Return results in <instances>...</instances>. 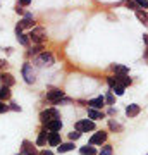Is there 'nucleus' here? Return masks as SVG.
<instances>
[{"mask_svg": "<svg viewBox=\"0 0 148 155\" xmlns=\"http://www.w3.org/2000/svg\"><path fill=\"white\" fill-rule=\"evenodd\" d=\"M62 143L61 131H48V138H47V147L50 148H57Z\"/></svg>", "mask_w": 148, "mask_h": 155, "instance_id": "nucleus-11", "label": "nucleus"}, {"mask_svg": "<svg viewBox=\"0 0 148 155\" xmlns=\"http://www.w3.org/2000/svg\"><path fill=\"white\" fill-rule=\"evenodd\" d=\"M31 4H33V0H17V5L24 7V9H26V7H29Z\"/></svg>", "mask_w": 148, "mask_h": 155, "instance_id": "nucleus-33", "label": "nucleus"}, {"mask_svg": "<svg viewBox=\"0 0 148 155\" xmlns=\"http://www.w3.org/2000/svg\"><path fill=\"white\" fill-rule=\"evenodd\" d=\"M109 129L110 131H114V133H121L122 131V124L121 122L114 121V119H109Z\"/></svg>", "mask_w": 148, "mask_h": 155, "instance_id": "nucleus-26", "label": "nucleus"}, {"mask_svg": "<svg viewBox=\"0 0 148 155\" xmlns=\"http://www.w3.org/2000/svg\"><path fill=\"white\" fill-rule=\"evenodd\" d=\"M126 116L129 117V119H134V117H138L140 114H141V105H138V104H129V105H126Z\"/></svg>", "mask_w": 148, "mask_h": 155, "instance_id": "nucleus-15", "label": "nucleus"}, {"mask_svg": "<svg viewBox=\"0 0 148 155\" xmlns=\"http://www.w3.org/2000/svg\"><path fill=\"white\" fill-rule=\"evenodd\" d=\"M109 69L112 74H129V67L124 64H110Z\"/></svg>", "mask_w": 148, "mask_h": 155, "instance_id": "nucleus-19", "label": "nucleus"}, {"mask_svg": "<svg viewBox=\"0 0 148 155\" xmlns=\"http://www.w3.org/2000/svg\"><path fill=\"white\" fill-rule=\"evenodd\" d=\"M74 129H77L79 133H95L97 131V122L91 121V119H79V121L74 122Z\"/></svg>", "mask_w": 148, "mask_h": 155, "instance_id": "nucleus-5", "label": "nucleus"}, {"mask_svg": "<svg viewBox=\"0 0 148 155\" xmlns=\"http://www.w3.org/2000/svg\"><path fill=\"white\" fill-rule=\"evenodd\" d=\"M122 4H124V7H126V9H129V11H138V9H140V7L134 4V0H124Z\"/></svg>", "mask_w": 148, "mask_h": 155, "instance_id": "nucleus-29", "label": "nucleus"}, {"mask_svg": "<svg viewBox=\"0 0 148 155\" xmlns=\"http://www.w3.org/2000/svg\"><path fill=\"white\" fill-rule=\"evenodd\" d=\"M79 153L81 155H98V150H97V147L88 143L84 147H79Z\"/></svg>", "mask_w": 148, "mask_h": 155, "instance_id": "nucleus-22", "label": "nucleus"}, {"mask_svg": "<svg viewBox=\"0 0 148 155\" xmlns=\"http://www.w3.org/2000/svg\"><path fill=\"white\" fill-rule=\"evenodd\" d=\"M134 16H136V19H138L140 22H141L145 28H148V11L138 9V11H134Z\"/></svg>", "mask_w": 148, "mask_h": 155, "instance_id": "nucleus-21", "label": "nucleus"}, {"mask_svg": "<svg viewBox=\"0 0 148 155\" xmlns=\"http://www.w3.org/2000/svg\"><path fill=\"white\" fill-rule=\"evenodd\" d=\"M12 98V91H11V88L9 86H0V100L2 102H7V100H11Z\"/></svg>", "mask_w": 148, "mask_h": 155, "instance_id": "nucleus-23", "label": "nucleus"}, {"mask_svg": "<svg viewBox=\"0 0 148 155\" xmlns=\"http://www.w3.org/2000/svg\"><path fill=\"white\" fill-rule=\"evenodd\" d=\"M110 91H112V93L115 95V97H122V95L126 93V86H122L121 83H115V84H112V86H110Z\"/></svg>", "mask_w": 148, "mask_h": 155, "instance_id": "nucleus-24", "label": "nucleus"}, {"mask_svg": "<svg viewBox=\"0 0 148 155\" xmlns=\"http://www.w3.org/2000/svg\"><path fill=\"white\" fill-rule=\"evenodd\" d=\"M134 4L143 11H148V0H134Z\"/></svg>", "mask_w": 148, "mask_h": 155, "instance_id": "nucleus-30", "label": "nucleus"}, {"mask_svg": "<svg viewBox=\"0 0 148 155\" xmlns=\"http://www.w3.org/2000/svg\"><path fill=\"white\" fill-rule=\"evenodd\" d=\"M11 109H9V105H7L5 102H2L0 100V114H5V112H9Z\"/></svg>", "mask_w": 148, "mask_h": 155, "instance_id": "nucleus-35", "label": "nucleus"}, {"mask_svg": "<svg viewBox=\"0 0 148 155\" xmlns=\"http://www.w3.org/2000/svg\"><path fill=\"white\" fill-rule=\"evenodd\" d=\"M107 138H109V131H104V129H97L90 140H88V143L93 145V147H102L104 143H107Z\"/></svg>", "mask_w": 148, "mask_h": 155, "instance_id": "nucleus-7", "label": "nucleus"}, {"mask_svg": "<svg viewBox=\"0 0 148 155\" xmlns=\"http://www.w3.org/2000/svg\"><path fill=\"white\" fill-rule=\"evenodd\" d=\"M28 36L31 40V45H45V41L48 40L47 36V29L43 26H35L33 29L28 31Z\"/></svg>", "mask_w": 148, "mask_h": 155, "instance_id": "nucleus-2", "label": "nucleus"}, {"mask_svg": "<svg viewBox=\"0 0 148 155\" xmlns=\"http://www.w3.org/2000/svg\"><path fill=\"white\" fill-rule=\"evenodd\" d=\"M86 107H91V109H98V110H104L105 107V97L104 95H98L95 98H90L86 100Z\"/></svg>", "mask_w": 148, "mask_h": 155, "instance_id": "nucleus-12", "label": "nucleus"}, {"mask_svg": "<svg viewBox=\"0 0 148 155\" xmlns=\"http://www.w3.org/2000/svg\"><path fill=\"white\" fill-rule=\"evenodd\" d=\"M47 138H48V131H47V127L41 126V129L38 131V136L35 140V145L36 147H47Z\"/></svg>", "mask_w": 148, "mask_h": 155, "instance_id": "nucleus-16", "label": "nucleus"}, {"mask_svg": "<svg viewBox=\"0 0 148 155\" xmlns=\"http://www.w3.org/2000/svg\"><path fill=\"white\" fill-rule=\"evenodd\" d=\"M74 148H76V143H74V141H62V143L57 147V153L64 155V153H67V152H72Z\"/></svg>", "mask_w": 148, "mask_h": 155, "instance_id": "nucleus-18", "label": "nucleus"}, {"mask_svg": "<svg viewBox=\"0 0 148 155\" xmlns=\"http://www.w3.org/2000/svg\"><path fill=\"white\" fill-rule=\"evenodd\" d=\"M9 69V61L7 59H0V72H4Z\"/></svg>", "mask_w": 148, "mask_h": 155, "instance_id": "nucleus-31", "label": "nucleus"}, {"mask_svg": "<svg viewBox=\"0 0 148 155\" xmlns=\"http://www.w3.org/2000/svg\"><path fill=\"white\" fill-rule=\"evenodd\" d=\"M9 109H11V110H14V112H21L22 110L21 105H19V104H16V102H11V104H9Z\"/></svg>", "mask_w": 148, "mask_h": 155, "instance_id": "nucleus-32", "label": "nucleus"}, {"mask_svg": "<svg viewBox=\"0 0 148 155\" xmlns=\"http://www.w3.org/2000/svg\"><path fill=\"white\" fill-rule=\"evenodd\" d=\"M40 155H54V150L52 148H43V150H40Z\"/></svg>", "mask_w": 148, "mask_h": 155, "instance_id": "nucleus-36", "label": "nucleus"}, {"mask_svg": "<svg viewBox=\"0 0 148 155\" xmlns=\"http://www.w3.org/2000/svg\"><path fill=\"white\" fill-rule=\"evenodd\" d=\"M104 97H105V105H107V107H109V105H114V104H115V95L112 93L110 90L104 95Z\"/></svg>", "mask_w": 148, "mask_h": 155, "instance_id": "nucleus-27", "label": "nucleus"}, {"mask_svg": "<svg viewBox=\"0 0 148 155\" xmlns=\"http://www.w3.org/2000/svg\"><path fill=\"white\" fill-rule=\"evenodd\" d=\"M62 97H66V91H64L62 88H52V90H48V91L45 93V102L52 104V107H54Z\"/></svg>", "mask_w": 148, "mask_h": 155, "instance_id": "nucleus-8", "label": "nucleus"}, {"mask_svg": "<svg viewBox=\"0 0 148 155\" xmlns=\"http://www.w3.org/2000/svg\"><path fill=\"white\" fill-rule=\"evenodd\" d=\"M54 119H62L61 112H59L57 107H47V109H43V110L40 112V122H41V126L50 121H54Z\"/></svg>", "mask_w": 148, "mask_h": 155, "instance_id": "nucleus-4", "label": "nucleus"}, {"mask_svg": "<svg viewBox=\"0 0 148 155\" xmlns=\"http://www.w3.org/2000/svg\"><path fill=\"white\" fill-rule=\"evenodd\" d=\"M16 40H17V43L21 45V47H24V48H28L29 45H31V40H29V36H28V33H24L19 26L16 24Z\"/></svg>", "mask_w": 148, "mask_h": 155, "instance_id": "nucleus-10", "label": "nucleus"}, {"mask_svg": "<svg viewBox=\"0 0 148 155\" xmlns=\"http://www.w3.org/2000/svg\"><path fill=\"white\" fill-rule=\"evenodd\" d=\"M17 26L22 29V31H29V29H33L35 26H38V22H36V19L33 17V14L31 12H24V16L19 19V22H17Z\"/></svg>", "mask_w": 148, "mask_h": 155, "instance_id": "nucleus-6", "label": "nucleus"}, {"mask_svg": "<svg viewBox=\"0 0 148 155\" xmlns=\"http://www.w3.org/2000/svg\"><path fill=\"white\" fill-rule=\"evenodd\" d=\"M45 50V45H29L26 50V57L28 59H33V57H36L38 54H41Z\"/></svg>", "mask_w": 148, "mask_h": 155, "instance_id": "nucleus-17", "label": "nucleus"}, {"mask_svg": "<svg viewBox=\"0 0 148 155\" xmlns=\"http://www.w3.org/2000/svg\"><path fill=\"white\" fill-rule=\"evenodd\" d=\"M0 83L4 84V86H9V88H12V86L16 84V78L12 76L11 72L4 71V72H0Z\"/></svg>", "mask_w": 148, "mask_h": 155, "instance_id": "nucleus-14", "label": "nucleus"}, {"mask_svg": "<svg viewBox=\"0 0 148 155\" xmlns=\"http://www.w3.org/2000/svg\"><path fill=\"white\" fill-rule=\"evenodd\" d=\"M86 114H88V119H91V121H102L107 117L104 110H98V109H91V107H86Z\"/></svg>", "mask_w": 148, "mask_h": 155, "instance_id": "nucleus-13", "label": "nucleus"}, {"mask_svg": "<svg viewBox=\"0 0 148 155\" xmlns=\"http://www.w3.org/2000/svg\"><path fill=\"white\" fill-rule=\"evenodd\" d=\"M83 136V133H79V131H77V129H72L71 133L67 134V138H69V141H74V143H76L77 140L81 138Z\"/></svg>", "mask_w": 148, "mask_h": 155, "instance_id": "nucleus-28", "label": "nucleus"}, {"mask_svg": "<svg viewBox=\"0 0 148 155\" xmlns=\"http://www.w3.org/2000/svg\"><path fill=\"white\" fill-rule=\"evenodd\" d=\"M14 11H16V14H19V16H24V7H21V5L16 4V9H14Z\"/></svg>", "mask_w": 148, "mask_h": 155, "instance_id": "nucleus-37", "label": "nucleus"}, {"mask_svg": "<svg viewBox=\"0 0 148 155\" xmlns=\"http://www.w3.org/2000/svg\"><path fill=\"white\" fill-rule=\"evenodd\" d=\"M62 126H64L62 119H54V121H50V122H47V124H43V127H47V131H61Z\"/></svg>", "mask_w": 148, "mask_h": 155, "instance_id": "nucleus-20", "label": "nucleus"}, {"mask_svg": "<svg viewBox=\"0 0 148 155\" xmlns=\"http://www.w3.org/2000/svg\"><path fill=\"white\" fill-rule=\"evenodd\" d=\"M146 155H148V153H146Z\"/></svg>", "mask_w": 148, "mask_h": 155, "instance_id": "nucleus-38", "label": "nucleus"}, {"mask_svg": "<svg viewBox=\"0 0 148 155\" xmlns=\"http://www.w3.org/2000/svg\"><path fill=\"white\" fill-rule=\"evenodd\" d=\"M98 155H114V147L110 143H104L98 150Z\"/></svg>", "mask_w": 148, "mask_h": 155, "instance_id": "nucleus-25", "label": "nucleus"}, {"mask_svg": "<svg viewBox=\"0 0 148 155\" xmlns=\"http://www.w3.org/2000/svg\"><path fill=\"white\" fill-rule=\"evenodd\" d=\"M31 64L36 66V67H52L55 64L54 52H50V50H43L41 54H38L36 57H33V62H31Z\"/></svg>", "mask_w": 148, "mask_h": 155, "instance_id": "nucleus-1", "label": "nucleus"}, {"mask_svg": "<svg viewBox=\"0 0 148 155\" xmlns=\"http://www.w3.org/2000/svg\"><path fill=\"white\" fill-rule=\"evenodd\" d=\"M19 152H21V155H40L36 145H35L33 141H29V140H22Z\"/></svg>", "mask_w": 148, "mask_h": 155, "instance_id": "nucleus-9", "label": "nucleus"}, {"mask_svg": "<svg viewBox=\"0 0 148 155\" xmlns=\"http://www.w3.org/2000/svg\"><path fill=\"white\" fill-rule=\"evenodd\" d=\"M107 116H117V107L114 105H109V109H107V112H105Z\"/></svg>", "mask_w": 148, "mask_h": 155, "instance_id": "nucleus-34", "label": "nucleus"}, {"mask_svg": "<svg viewBox=\"0 0 148 155\" xmlns=\"http://www.w3.org/2000/svg\"><path fill=\"white\" fill-rule=\"evenodd\" d=\"M21 76L24 79L26 84H35L36 83V71H35V66L29 61H26L21 66Z\"/></svg>", "mask_w": 148, "mask_h": 155, "instance_id": "nucleus-3", "label": "nucleus"}]
</instances>
